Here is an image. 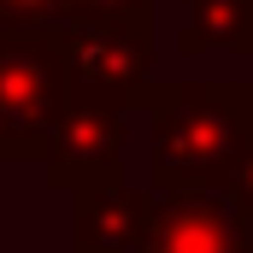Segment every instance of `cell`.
Wrapping results in <instances>:
<instances>
[{
    "label": "cell",
    "instance_id": "10",
    "mask_svg": "<svg viewBox=\"0 0 253 253\" xmlns=\"http://www.w3.org/2000/svg\"><path fill=\"white\" fill-rule=\"evenodd\" d=\"M153 0H83V18H112V12H141Z\"/></svg>",
    "mask_w": 253,
    "mask_h": 253
},
{
    "label": "cell",
    "instance_id": "3",
    "mask_svg": "<svg viewBox=\"0 0 253 253\" xmlns=\"http://www.w3.org/2000/svg\"><path fill=\"white\" fill-rule=\"evenodd\" d=\"M124 153H129V106L71 88L47 129V147H42V183L59 194L112 183V177H124Z\"/></svg>",
    "mask_w": 253,
    "mask_h": 253
},
{
    "label": "cell",
    "instance_id": "9",
    "mask_svg": "<svg viewBox=\"0 0 253 253\" xmlns=\"http://www.w3.org/2000/svg\"><path fill=\"white\" fill-rule=\"evenodd\" d=\"M224 200H230V206H236V212L253 224V147L242 153V165L230 171V183H224Z\"/></svg>",
    "mask_w": 253,
    "mask_h": 253
},
{
    "label": "cell",
    "instance_id": "4",
    "mask_svg": "<svg viewBox=\"0 0 253 253\" xmlns=\"http://www.w3.org/2000/svg\"><path fill=\"white\" fill-rule=\"evenodd\" d=\"M53 36H59L71 88H88V94L129 106L153 83V6L112 12V18H77Z\"/></svg>",
    "mask_w": 253,
    "mask_h": 253
},
{
    "label": "cell",
    "instance_id": "11",
    "mask_svg": "<svg viewBox=\"0 0 253 253\" xmlns=\"http://www.w3.org/2000/svg\"><path fill=\"white\" fill-rule=\"evenodd\" d=\"M248 253H253V248H248Z\"/></svg>",
    "mask_w": 253,
    "mask_h": 253
},
{
    "label": "cell",
    "instance_id": "2",
    "mask_svg": "<svg viewBox=\"0 0 253 253\" xmlns=\"http://www.w3.org/2000/svg\"><path fill=\"white\" fill-rule=\"evenodd\" d=\"M71 77L53 30H0V165H42Z\"/></svg>",
    "mask_w": 253,
    "mask_h": 253
},
{
    "label": "cell",
    "instance_id": "7",
    "mask_svg": "<svg viewBox=\"0 0 253 253\" xmlns=\"http://www.w3.org/2000/svg\"><path fill=\"white\" fill-rule=\"evenodd\" d=\"M177 53H236L253 59V0H183V24H177Z\"/></svg>",
    "mask_w": 253,
    "mask_h": 253
},
{
    "label": "cell",
    "instance_id": "8",
    "mask_svg": "<svg viewBox=\"0 0 253 253\" xmlns=\"http://www.w3.org/2000/svg\"><path fill=\"white\" fill-rule=\"evenodd\" d=\"M83 18V0H0V30H65Z\"/></svg>",
    "mask_w": 253,
    "mask_h": 253
},
{
    "label": "cell",
    "instance_id": "5",
    "mask_svg": "<svg viewBox=\"0 0 253 253\" xmlns=\"http://www.w3.org/2000/svg\"><path fill=\"white\" fill-rule=\"evenodd\" d=\"M153 200L147 183H88L71 194V253H147L153 236Z\"/></svg>",
    "mask_w": 253,
    "mask_h": 253
},
{
    "label": "cell",
    "instance_id": "1",
    "mask_svg": "<svg viewBox=\"0 0 253 253\" xmlns=\"http://www.w3.org/2000/svg\"><path fill=\"white\" fill-rule=\"evenodd\" d=\"M129 106L147 112V189H224L253 147V83H147Z\"/></svg>",
    "mask_w": 253,
    "mask_h": 253
},
{
    "label": "cell",
    "instance_id": "6",
    "mask_svg": "<svg viewBox=\"0 0 253 253\" xmlns=\"http://www.w3.org/2000/svg\"><path fill=\"white\" fill-rule=\"evenodd\" d=\"M248 248H253V224L218 189H189V194L153 200L147 253H248Z\"/></svg>",
    "mask_w": 253,
    "mask_h": 253
}]
</instances>
